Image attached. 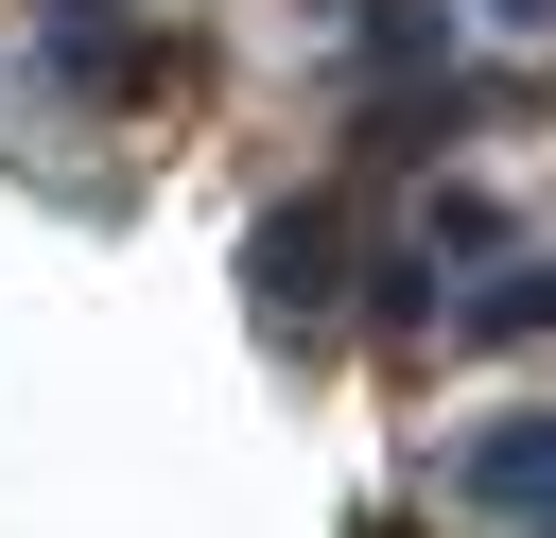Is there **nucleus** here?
Wrapping results in <instances>:
<instances>
[{
	"mask_svg": "<svg viewBox=\"0 0 556 538\" xmlns=\"http://www.w3.org/2000/svg\"><path fill=\"white\" fill-rule=\"evenodd\" d=\"M243 278H261V330H330V312H348V208H330V191H313V208H261Z\"/></svg>",
	"mask_w": 556,
	"mask_h": 538,
	"instance_id": "f257e3e1",
	"label": "nucleus"
},
{
	"mask_svg": "<svg viewBox=\"0 0 556 538\" xmlns=\"http://www.w3.org/2000/svg\"><path fill=\"white\" fill-rule=\"evenodd\" d=\"M539 538H556V521H539Z\"/></svg>",
	"mask_w": 556,
	"mask_h": 538,
	"instance_id": "20e7f679",
	"label": "nucleus"
},
{
	"mask_svg": "<svg viewBox=\"0 0 556 538\" xmlns=\"http://www.w3.org/2000/svg\"><path fill=\"white\" fill-rule=\"evenodd\" d=\"M434 486H452V503H556V417H486Z\"/></svg>",
	"mask_w": 556,
	"mask_h": 538,
	"instance_id": "f03ea898",
	"label": "nucleus"
},
{
	"mask_svg": "<svg viewBox=\"0 0 556 538\" xmlns=\"http://www.w3.org/2000/svg\"><path fill=\"white\" fill-rule=\"evenodd\" d=\"M452 330H486V347H521V330H556V260H504V278H486V295H469Z\"/></svg>",
	"mask_w": 556,
	"mask_h": 538,
	"instance_id": "7ed1b4c3",
	"label": "nucleus"
}]
</instances>
